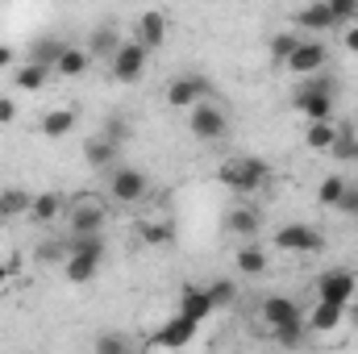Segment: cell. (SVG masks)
<instances>
[{
    "mask_svg": "<svg viewBox=\"0 0 358 354\" xmlns=\"http://www.w3.org/2000/svg\"><path fill=\"white\" fill-rule=\"evenodd\" d=\"M217 179H221L229 192H238V196H250V192L267 187L271 167L263 163V159H255V155H234V159H225V163L217 167Z\"/></svg>",
    "mask_w": 358,
    "mask_h": 354,
    "instance_id": "1",
    "label": "cell"
},
{
    "mask_svg": "<svg viewBox=\"0 0 358 354\" xmlns=\"http://www.w3.org/2000/svg\"><path fill=\"white\" fill-rule=\"evenodd\" d=\"M187 129H192L200 142H221V138H225V129H229V117H225V108H221V104H213V100L204 96V100H196V104H192Z\"/></svg>",
    "mask_w": 358,
    "mask_h": 354,
    "instance_id": "2",
    "label": "cell"
},
{
    "mask_svg": "<svg viewBox=\"0 0 358 354\" xmlns=\"http://www.w3.org/2000/svg\"><path fill=\"white\" fill-rule=\"evenodd\" d=\"M146 192H150L146 171H138V167H121V163L108 167V196H113L117 204H138V200H146Z\"/></svg>",
    "mask_w": 358,
    "mask_h": 354,
    "instance_id": "3",
    "label": "cell"
},
{
    "mask_svg": "<svg viewBox=\"0 0 358 354\" xmlns=\"http://www.w3.org/2000/svg\"><path fill=\"white\" fill-rule=\"evenodd\" d=\"M146 59H150V50L142 46V42H121L117 46V55L108 59V71H113V80H121V84H134V80H142L146 76Z\"/></svg>",
    "mask_w": 358,
    "mask_h": 354,
    "instance_id": "4",
    "label": "cell"
},
{
    "mask_svg": "<svg viewBox=\"0 0 358 354\" xmlns=\"http://www.w3.org/2000/svg\"><path fill=\"white\" fill-rule=\"evenodd\" d=\"M108 221V204H104V196H76L71 200V234H96L100 225Z\"/></svg>",
    "mask_w": 358,
    "mask_h": 354,
    "instance_id": "5",
    "label": "cell"
},
{
    "mask_svg": "<svg viewBox=\"0 0 358 354\" xmlns=\"http://www.w3.org/2000/svg\"><path fill=\"white\" fill-rule=\"evenodd\" d=\"M275 246L287 250V255H321L325 250V234L313 229V225H283L275 234Z\"/></svg>",
    "mask_w": 358,
    "mask_h": 354,
    "instance_id": "6",
    "label": "cell"
},
{
    "mask_svg": "<svg viewBox=\"0 0 358 354\" xmlns=\"http://www.w3.org/2000/svg\"><path fill=\"white\" fill-rule=\"evenodd\" d=\"M358 279L346 271V267H334L325 275H317V300H334V304H350L355 300Z\"/></svg>",
    "mask_w": 358,
    "mask_h": 354,
    "instance_id": "7",
    "label": "cell"
},
{
    "mask_svg": "<svg viewBox=\"0 0 358 354\" xmlns=\"http://www.w3.org/2000/svg\"><path fill=\"white\" fill-rule=\"evenodd\" d=\"M263 321L271 325V334L292 330V325H308L304 313H300V304L287 300V296H267V300H263Z\"/></svg>",
    "mask_w": 358,
    "mask_h": 354,
    "instance_id": "8",
    "label": "cell"
},
{
    "mask_svg": "<svg viewBox=\"0 0 358 354\" xmlns=\"http://www.w3.org/2000/svg\"><path fill=\"white\" fill-rule=\"evenodd\" d=\"M325 59H329L325 42H304V38H300V46L292 50V59H287L283 67H287L292 76H300V80H304V76H317V71L325 67Z\"/></svg>",
    "mask_w": 358,
    "mask_h": 354,
    "instance_id": "9",
    "label": "cell"
},
{
    "mask_svg": "<svg viewBox=\"0 0 358 354\" xmlns=\"http://www.w3.org/2000/svg\"><path fill=\"white\" fill-rule=\"evenodd\" d=\"M292 104L304 113V121H329L334 117V92H317V88H308V84L296 88Z\"/></svg>",
    "mask_w": 358,
    "mask_h": 354,
    "instance_id": "10",
    "label": "cell"
},
{
    "mask_svg": "<svg viewBox=\"0 0 358 354\" xmlns=\"http://www.w3.org/2000/svg\"><path fill=\"white\" fill-rule=\"evenodd\" d=\"M196 330H200V321H192V317H183V313H176L155 338H150V346H167V351H176V346H187L192 338H196Z\"/></svg>",
    "mask_w": 358,
    "mask_h": 354,
    "instance_id": "11",
    "label": "cell"
},
{
    "mask_svg": "<svg viewBox=\"0 0 358 354\" xmlns=\"http://www.w3.org/2000/svg\"><path fill=\"white\" fill-rule=\"evenodd\" d=\"M204 96H208V80L204 76H179V80H171V88H167V104L171 108H192Z\"/></svg>",
    "mask_w": 358,
    "mask_h": 354,
    "instance_id": "12",
    "label": "cell"
},
{
    "mask_svg": "<svg viewBox=\"0 0 358 354\" xmlns=\"http://www.w3.org/2000/svg\"><path fill=\"white\" fill-rule=\"evenodd\" d=\"M134 42H142L146 50H159V46L167 42V17H163L159 8H146V13L138 17V25H134Z\"/></svg>",
    "mask_w": 358,
    "mask_h": 354,
    "instance_id": "13",
    "label": "cell"
},
{
    "mask_svg": "<svg viewBox=\"0 0 358 354\" xmlns=\"http://www.w3.org/2000/svg\"><path fill=\"white\" fill-rule=\"evenodd\" d=\"M183 317H192V321H208L213 317V300H208V292L204 288H196V283H187L183 292H179V309Z\"/></svg>",
    "mask_w": 358,
    "mask_h": 354,
    "instance_id": "14",
    "label": "cell"
},
{
    "mask_svg": "<svg viewBox=\"0 0 358 354\" xmlns=\"http://www.w3.org/2000/svg\"><path fill=\"white\" fill-rule=\"evenodd\" d=\"M296 25H300V29H308V34H325V29H334L329 0H313V4H304V8L296 13Z\"/></svg>",
    "mask_w": 358,
    "mask_h": 354,
    "instance_id": "15",
    "label": "cell"
},
{
    "mask_svg": "<svg viewBox=\"0 0 358 354\" xmlns=\"http://www.w3.org/2000/svg\"><path fill=\"white\" fill-rule=\"evenodd\" d=\"M117 46H121V34H117V25L113 21H104V25H96L88 38V55L92 59H113L117 55Z\"/></svg>",
    "mask_w": 358,
    "mask_h": 354,
    "instance_id": "16",
    "label": "cell"
},
{
    "mask_svg": "<svg viewBox=\"0 0 358 354\" xmlns=\"http://www.w3.org/2000/svg\"><path fill=\"white\" fill-rule=\"evenodd\" d=\"M76 113L71 108H50V113H42V121H38V134L42 138H63V134H71L76 129Z\"/></svg>",
    "mask_w": 358,
    "mask_h": 354,
    "instance_id": "17",
    "label": "cell"
},
{
    "mask_svg": "<svg viewBox=\"0 0 358 354\" xmlns=\"http://www.w3.org/2000/svg\"><path fill=\"white\" fill-rule=\"evenodd\" d=\"M59 217H63V196H59V192H42V196L29 200V221L50 225V221H59Z\"/></svg>",
    "mask_w": 358,
    "mask_h": 354,
    "instance_id": "18",
    "label": "cell"
},
{
    "mask_svg": "<svg viewBox=\"0 0 358 354\" xmlns=\"http://www.w3.org/2000/svg\"><path fill=\"white\" fill-rule=\"evenodd\" d=\"M342 317H346V304L317 300V309H313V317H308V330H317V334H329V330H338V325H342Z\"/></svg>",
    "mask_w": 358,
    "mask_h": 354,
    "instance_id": "19",
    "label": "cell"
},
{
    "mask_svg": "<svg viewBox=\"0 0 358 354\" xmlns=\"http://www.w3.org/2000/svg\"><path fill=\"white\" fill-rule=\"evenodd\" d=\"M46 80H50V67H42V63L25 59V63L17 67V76H13V88H21V92H38V88H46Z\"/></svg>",
    "mask_w": 358,
    "mask_h": 354,
    "instance_id": "20",
    "label": "cell"
},
{
    "mask_svg": "<svg viewBox=\"0 0 358 354\" xmlns=\"http://www.w3.org/2000/svg\"><path fill=\"white\" fill-rule=\"evenodd\" d=\"M84 155H88V163H92V167H104V171H108V167L117 163V155H121V146H117L113 138H104V134H96V138H92L88 146H84Z\"/></svg>",
    "mask_w": 358,
    "mask_h": 354,
    "instance_id": "21",
    "label": "cell"
},
{
    "mask_svg": "<svg viewBox=\"0 0 358 354\" xmlns=\"http://www.w3.org/2000/svg\"><path fill=\"white\" fill-rule=\"evenodd\" d=\"M88 63H92L88 50H80V46H63V55H59L55 71H59V76H67V80H80V76L88 71Z\"/></svg>",
    "mask_w": 358,
    "mask_h": 354,
    "instance_id": "22",
    "label": "cell"
},
{
    "mask_svg": "<svg viewBox=\"0 0 358 354\" xmlns=\"http://www.w3.org/2000/svg\"><path fill=\"white\" fill-rule=\"evenodd\" d=\"M29 192L25 187H0V221H13L21 213H29Z\"/></svg>",
    "mask_w": 358,
    "mask_h": 354,
    "instance_id": "23",
    "label": "cell"
},
{
    "mask_svg": "<svg viewBox=\"0 0 358 354\" xmlns=\"http://www.w3.org/2000/svg\"><path fill=\"white\" fill-rule=\"evenodd\" d=\"M238 271H242V275H263V271H267V250L246 238V242L238 246Z\"/></svg>",
    "mask_w": 358,
    "mask_h": 354,
    "instance_id": "24",
    "label": "cell"
},
{
    "mask_svg": "<svg viewBox=\"0 0 358 354\" xmlns=\"http://www.w3.org/2000/svg\"><path fill=\"white\" fill-rule=\"evenodd\" d=\"M259 208H229V217H225V225H229V234H238V238H255L259 234Z\"/></svg>",
    "mask_w": 358,
    "mask_h": 354,
    "instance_id": "25",
    "label": "cell"
},
{
    "mask_svg": "<svg viewBox=\"0 0 358 354\" xmlns=\"http://www.w3.org/2000/svg\"><path fill=\"white\" fill-rule=\"evenodd\" d=\"M329 155H334V159H342V163H355V159H358V129L350 125V121H346V125H338V138H334Z\"/></svg>",
    "mask_w": 358,
    "mask_h": 354,
    "instance_id": "26",
    "label": "cell"
},
{
    "mask_svg": "<svg viewBox=\"0 0 358 354\" xmlns=\"http://www.w3.org/2000/svg\"><path fill=\"white\" fill-rule=\"evenodd\" d=\"M63 271H67V279H71V283H88V279H96V271H100V259H88V255H67Z\"/></svg>",
    "mask_w": 358,
    "mask_h": 354,
    "instance_id": "27",
    "label": "cell"
},
{
    "mask_svg": "<svg viewBox=\"0 0 358 354\" xmlns=\"http://www.w3.org/2000/svg\"><path fill=\"white\" fill-rule=\"evenodd\" d=\"M63 46H67V42H59V38H38V42L29 46V59L55 71V63H59V55H63Z\"/></svg>",
    "mask_w": 358,
    "mask_h": 354,
    "instance_id": "28",
    "label": "cell"
},
{
    "mask_svg": "<svg viewBox=\"0 0 358 354\" xmlns=\"http://www.w3.org/2000/svg\"><path fill=\"white\" fill-rule=\"evenodd\" d=\"M334 138H338V125H334V121H308V129H304V142H308L313 150H329Z\"/></svg>",
    "mask_w": 358,
    "mask_h": 354,
    "instance_id": "29",
    "label": "cell"
},
{
    "mask_svg": "<svg viewBox=\"0 0 358 354\" xmlns=\"http://www.w3.org/2000/svg\"><path fill=\"white\" fill-rule=\"evenodd\" d=\"M204 292H208V300H213V313H217V309H229V304L238 300V283H234V279H213V283H204Z\"/></svg>",
    "mask_w": 358,
    "mask_h": 354,
    "instance_id": "30",
    "label": "cell"
},
{
    "mask_svg": "<svg viewBox=\"0 0 358 354\" xmlns=\"http://www.w3.org/2000/svg\"><path fill=\"white\" fill-rule=\"evenodd\" d=\"M342 192H346V179H342V176H325V179H321V187H317V200H321L325 208H338Z\"/></svg>",
    "mask_w": 358,
    "mask_h": 354,
    "instance_id": "31",
    "label": "cell"
},
{
    "mask_svg": "<svg viewBox=\"0 0 358 354\" xmlns=\"http://www.w3.org/2000/svg\"><path fill=\"white\" fill-rule=\"evenodd\" d=\"M296 46H300V38H296V34H275V38H271V63H275V67H283V63L292 59V50H296Z\"/></svg>",
    "mask_w": 358,
    "mask_h": 354,
    "instance_id": "32",
    "label": "cell"
},
{
    "mask_svg": "<svg viewBox=\"0 0 358 354\" xmlns=\"http://www.w3.org/2000/svg\"><path fill=\"white\" fill-rule=\"evenodd\" d=\"M138 234H142V242H150V246H163V242H171V225H167V221H146V217H142Z\"/></svg>",
    "mask_w": 358,
    "mask_h": 354,
    "instance_id": "33",
    "label": "cell"
},
{
    "mask_svg": "<svg viewBox=\"0 0 358 354\" xmlns=\"http://www.w3.org/2000/svg\"><path fill=\"white\" fill-rule=\"evenodd\" d=\"M38 263H67L71 255V242H38Z\"/></svg>",
    "mask_w": 358,
    "mask_h": 354,
    "instance_id": "34",
    "label": "cell"
},
{
    "mask_svg": "<svg viewBox=\"0 0 358 354\" xmlns=\"http://www.w3.org/2000/svg\"><path fill=\"white\" fill-rule=\"evenodd\" d=\"M329 13H334V25H350L358 21V0H329Z\"/></svg>",
    "mask_w": 358,
    "mask_h": 354,
    "instance_id": "35",
    "label": "cell"
},
{
    "mask_svg": "<svg viewBox=\"0 0 358 354\" xmlns=\"http://www.w3.org/2000/svg\"><path fill=\"white\" fill-rule=\"evenodd\" d=\"M100 134H104V138H113L117 146H125V138H129V125H125V117H108Z\"/></svg>",
    "mask_w": 358,
    "mask_h": 354,
    "instance_id": "36",
    "label": "cell"
},
{
    "mask_svg": "<svg viewBox=\"0 0 358 354\" xmlns=\"http://www.w3.org/2000/svg\"><path fill=\"white\" fill-rule=\"evenodd\" d=\"M96 351L100 354H121V351H129V342H125L121 334H100V338H96Z\"/></svg>",
    "mask_w": 358,
    "mask_h": 354,
    "instance_id": "37",
    "label": "cell"
},
{
    "mask_svg": "<svg viewBox=\"0 0 358 354\" xmlns=\"http://www.w3.org/2000/svg\"><path fill=\"white\" fill-rule=\"evenodd\" d=\"M338 213H346L350 221H358V187L355 183H346V192H342V200H338Z\"/></svg>",
    "mask_w": 358,
    "mask_h": 354,
    "instance_id": "38",
    "label": "cell"
},
{
    "mask_svg": "<svg viewBox=\"0 0 358 354\" xmlns=\"http://www.w3.org/2000/svg\"><path fill=\"white\" fill-rule=\"evenodd\" d=\"M304 330H308V325H292V330H279V334H275V342H279V346H300V342H304Z\"/></svg>",
    "mask_w": 358,
    "mask_h": 354,
    "instance_id": "39",
    "label": "cell"
},
{
    "mask_svg": "<svg viewBox=\"0 0 358 354\" xmlns=\"http://www.w3.org/2000/svg\"><path fill=\"white\" fill-rule=\"evenodd\" d=\"M342 42H346V55H358V21H350V25H346Z\"/></svg>",
    "mask_w": 358,
    "mask_h": 354,
    "instance_id": "40",
    "label": "cell"
},
{
    "mask_svg": "<svg viewBox=\"0 0 358 354\" xmlns=\"http://www.w3.org/2000/svg\"><path fill=\"white\" fill-rule=\"evenodd\" d=\"M17 117V104H13V96H0V125H8Z\"/></svg>",
    "mask_w": 358,
    "mask_h": 354,
    "instance_id": "41",
    "label": "cell"
},
{
    "mask_svg": "<svg viewBox=\"0 0 358 354\" xmlns=\"http://www.w3.org/2000/svg\"><path fill=\"white\" fill-rule=\"evenodd\" d=\"M0 67H13V46L0 42Z\"/></svg>",
    "mask_w": 358,
    "mask_h": 354,
    "instance_id": "42",
    "label": "cell"
},
{
    "mask_svg": "<svg viewBox=\"0 0 358 354\" xmlns=\"http://www.w3.org/2000/svg\"><path fill=\"white\" fill-rule=\"evenodd\" d=\"M4 279H8V267L0 263V288H4Z\"/></svg>",
    "mask_w": 358,
    "mask_h": 354,
    "instance_id": "43",
    "label": "cell"
}]
</instances>
